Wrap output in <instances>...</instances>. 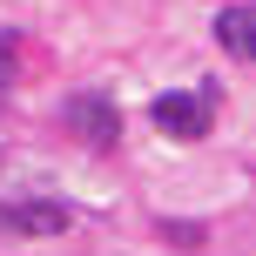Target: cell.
<instances>
[{
	"instance_id": "5",
	"label": "cell",
	"mask_w": 256,
	"mask_h": 256,
	"mask_svg": "<svg viewBox=\"0 0 256 256\" xmlns=\"http://www.w3.org/2000/svg\"><path fill=\"white\" fill-rule=\"evenodd\" d=\"M14 61H20V40L0 27V108H7V88H14Z\"/></svg>"
},
{
	"instance_id": "2",
	"label": "cell",
	"mask_w": 256,
	"mask_h": 256,
	"mask_svg": "<svg viewBox=\"0 0 256 256\" xmlns=\"http://www.w3.org/2000/svg\"><path fill=\"white\" fill-rule=\"evenodd\" d=\"M74 209L61 196H0V236H61Z\"/></svg>"
},
{
	"instance_id": "4",
	"label": "cell",
	"mask_w": 256,
	"mask_h": 256,
	"mask_svg": "<svg viewBox=\"0 0 256 256\" xmlns=\"http://www.w3.org/2000/svg\"><path fill=\"white\" fill-rule=\"evenodd\" d=\"M250 27H256V14H250V0H236V7H222L216 14V48L230 54V61H256V40H250Z\"/></svg>"
},
{
	"instance_id": "3",
	"label": "cell",
	"mask_w": 256,
	"mask_h": 256,
	"mask_svg": "<svg viewBox=\"0 0 256 256\" xmlns=\"http://www.w3.org/2000/svg\"><path fill=\"white\" fill-rule=\"evenodd\" d=\"M61 122L74 128V135L88 142V148H115V142H122V108L108 102L102 88H81V94H68Z\"/></svg>"
},
{
	"instance_id": "1",
	"label": "cell",
	"mask_w": 256,
	"mask_h": 256,
	"mask_svg": "<svg viewBox=\"0 0 256 256\" xmlns=\"http://www.w3.org/2000/svg\"><path fill=\"white\" fill-rule=\"evenodd\" d=\"M148 115H155V128H162V135H176V142H202L209 128H216V88H176V94H162Z\"/></svg>"
}]
</instances>
